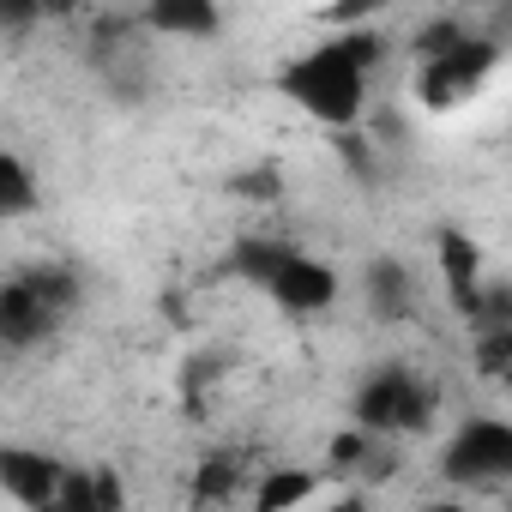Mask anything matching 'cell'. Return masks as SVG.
Returning a JSON list of instances; mask_svg holds the SVG:
<instances>
[{
    "label": "cell",
    "instance_id": "1",
    "mask_svg": "<svg viewBox=\"0 0 512 512\" xmlns=\"http://www.w3.org/2000/svg\"><path fill=\"white\" fill-rule=\"evenodd\" d=\"M374 61H380L374 31H338L332 43H320L284 67V97L326 127H356L362 103H368V67Z\"/></svg>",
    "mask_w": 512,
    "mask_h": 512
},
{
    "label": "cell",
    "instance_id": "2",
    "mask_svg": "<svg viewBox=\"0 0 512 512\" xmlns=\"http://www.w3.org/2000/svg\"><path fill=\"white\" fill-rule=\"evenodd\" d=\"M79 302V278L67 266H31V272H13L7 290H0V338L13 350H31L43 344Z\"/></svg>",
    "mask_w": 512,
    "mask_h": 512
},
{
    "label": "cell",
    "instance_id": "3",
    "mask_svg": "<svg viewBox=\"0 0 512 512\" xmlns=\"http://www.w3.org/2000/svg\"><path fill=\"white\" fill-rule=\"evenodd\" d=\"M440 410V392L416 368H374L356 392V422L362 434H422Z\"/></svg>",
    "mask_w": 512,
    "mask_h": 512
},
{
    "label": "cell",
    "instance_id": "4",
    "mask_svg": "<svg viewBox=\"0 0 512 512\" xmlns=\"http://www.w3.org/2000/svg\"><path fill=\"white\" fill-rule=\"evenodd\" d=\"M494 61H500V43H494L488 31H482V37L470 31L452 55H440V61H416V103H422L428 115H452V109H464L470 97H482Z\"/></svg>",
    "mask_w": 512,
    "mask_h": 512
},
{
    "label": "cell",
    "instance_id": "5",
    "mask_svg": "<svg viewBox=\"0 0 512 512\" xmlns=\"http://www.w3.org/2000/svg\"><path fill=\"white\" fill-rule=\"evenodd\" d=\"M440 470L458 488H500L512 482V422L500 416H470L446 446H440Z\"/></svg>",
    "mask_w": 512,
    "mask_h": 512
},
{
    "label": "cell",
    "instance_id": "6",
    "mask_svg": "<svg viewBox=\"0 0 512 512\" xmlns=\"http://www.w3.org/2000/svg\"><path fill=\"white\" fill-rule=\"evenodd\" d=\"M266 296L278 302V308H290V314H320V308H332L338 302V272L326 266V260H314V253H290V260L278 266V278L266 284Z\"/></svg>",
    "mask_w": 512,
    "mask_h": 512
},
{
    "label": "cell",
    "instance_id": "7",
    "mask_svg": "<svg viewBox=\"0 0 512 512\" xmlns=\"http://www.w3.org/2000/svg\"><path fill=\"white\" fill-rule=\"evenodd\" d=\"M67 470H73V464H61V458H49V452H25V446H7V452H0V482H7V494H13L19 506H31V512H49V506H55Z\"/></svg>",
    "mask_w": 512,
    "mask_h": 512
},
{
    "label": "cell",
    "instance_id": "8",
    "mask_svg": "<svg viewBox=\"0 0 512 512\" xmlns=\"http://www.w3.org/2000/svg\"><path fill=\"white\" fill-rule=\"evenodd\" d=\"M434 253H440V278H446L452 308H458L464 320H476V308H482V247H476L464 229H440Z\"/></svg>",
    "mask_w": 512,
    "mask_h": 512
},
{
    "label": "cell",
    "instance_id": "9",
    "mask_svg": "<svg viewBox=\"0 0 512 512\" xmlns=\"http://www.w3.org/2000/svg\"><path fill=\"white\" fill-rule=\"evenodd\" d=\"M49 512H121V482L115 470H67L61 494Z\"/></svg>",
    "mask_w": 512,
    "mask_h": 512
},
{
    "label": "cell",
    "instance_id": "10",
    "mask_svg": "<svg viewBox=\"0 0 512 512\" xmlns=\"http://www.w3.org/2000/svg\"><path fill=\"white\" fill-rule=\"evenodd\" d=\"M145 31H163V37H211L217 31V7H211V0H157V7H145Z\"/></svg>",
    "mask_w": 512,
    "mask_h": 512
},
{
    "label": "cell",
    "instance_id": "11",
    "mask_svg": "<svg viewBox=\"0 0 512 512\" xmlns=\"http://www.w3.org/2000/svg\"><path fill=\"white\" fill-rule=\"evenodd\" d=\"M314 488H320L314 470H272L253 488V512H296L302 500H314Z\"/></svg>",
    "mask_w": 512,
    "mask_h": 512
},
{
    "label": "cell",
    "instance_id": "12",
    "mask_svg": "<svg viewBox=\"0 0 512 512\" xmlns=\"http://www.w3.org/2000/svg\"><path fill=\"white\" fill-rule=\"evenodd\" d=\"M368 302H374V314H386V320L410 314V272H404L398 260H374V266H368Z\"/></svg>",
    "mask_w": 512,
    "mask_h": 512
},
{
    "label": "cell",
    "instance_id": "13",
    "mask_svg": "<svg viewBox=\"0 0 512 512\" xmlns=\"http://www.w3.org/2000/svg\"><path fill=\"white\" fill-rule=\"evenodd\" d=\"M0 211H7V217L37 211V175L25 169V157H19V151L0 157Z\"/></svg>",
    "mask_w": 512,
    "mask_h": 512
},
{
    "label": "cell",
    "instance_id": "14",
    "mask_svg": "<svg viewBox=\"0 0 512 512\" xmlns=\"http://www.w3.org/2000/svg\"><path fill=\"white\" fill-rule=\"evenodd\" d=\"M290 253H296L290 241H241V247H235V272H241V278H253V284L266 290V284L278 278V266L290 260Z\"/></svg>",
    "mask_w": 512,
    "mask_h": 512
},
{
    "label": "cell",
    "instance_id": "15",
    "mask_svg": "<svg viewBox=\"0 0 512 512\" xmlns=\"http://www.w3.org/2000/svg\"><path fill=\"white\" fill-rule=\"evenodd\" d=\"M235 482H241V464H235V458H205V464H199V476H193V500H199V506L229 500V494H235Z\"/></svg>",
    "mask_w": 512,
    "mask_h": 512
},
{
    "label": "cell",
    "instance_id": "16",
    "mask_svg": "<svg viewBox=\"0 0 512 512\" xmlns=\"http://www.w3.org/2000/svg\"><path fill=\"white\" fill-rule=\"evenodd\" d=\"M464 37H470L464 19H428V25L416 31V61H440V55H452Z\"/></svg>",
    "mask_w": 512,
    "mask_h": 512
},
{
    "label": "cell",
    "instance_id": "17",
    "mask_svg": "<svg viewBox=\"0 0 512 512\" xmlns=\"http://www.w3.org/2000/svg\"><path fill=\"white\" fill-rule=\"evenodd\" d=\"M506 362H512V332H482L476 338V368L482 374H506Z\"/></svg>",
    "mask_w": 512,
    "mask_h": 512
},
{
    "label": "cell",
    "instance_id": "18",
    "mask_svg": "<svg viewBox=\"0 0 512 512\" xmlns=\"http://www.w3.org/2000/svg\"><path fill=\"white\" fill-rule=\"evenodd\" d=\"M368 452H374V434H338L332 452H326V464H332V470H356Z\"/></svg>",
    "mask_w": 512,
    "mask_h": 512
},
{
    "label": "cell",
    "instance_id": "19",
    "mask_svg": "<svg viewBox=\"0 0 512 512\" xmlns=\"http://www.w3.org/2000/svg\"><path fill=\"white\" fill-rule=\"evenodd\" d=\"M235 187H241L247 199H272V193H278V169H253V175H235Z\"/></svg>",
    "mask_w": 512,
    "mask_h": 512
},
{
    "label": "cell",
    "instance_id": "20",
    "mask_svg": "<svg viewBox=\"0 0 512 512\" xmlns=\"http://www.w3.org/2000/svg\"><path fill=\"white\" fill-rule=\"evenodd\" d=\"M326 512H374V506H368V500H362V494H338V500H332V506H326Z\"/></svg>",
    "mask_w": 512,
    "mask_h": 512
},
{
    "label": "cell",
    "instance_id": "21",
    "mask_svg": "<svg viewBox=\"0 0 512 512\" xmlns=\"http://www.w3.org/2000/svg\"><path fill=\"white\" fill-rule=\"evenodd\" d=\"M422 512H464L458 500H434V506H422Z\"/></svg>",
    "mask_w": 512,
    "mask_h": 512
}]
</instances>
